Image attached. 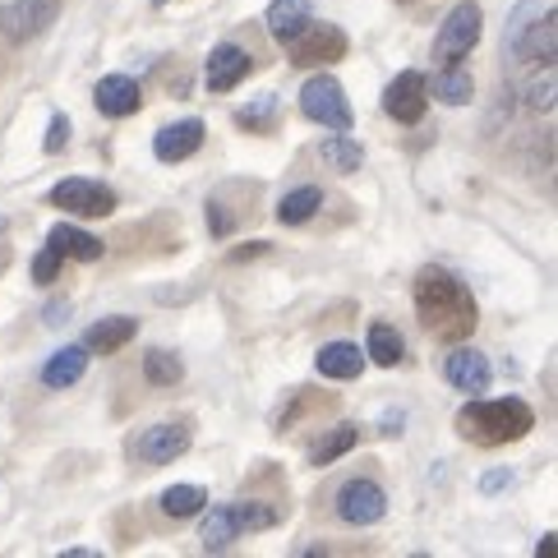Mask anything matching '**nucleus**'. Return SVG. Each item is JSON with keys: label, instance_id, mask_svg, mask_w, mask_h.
Instances as JSON below:
<instances>
[{"label": "nucleus", "instance_id": "obj_3", "mask_svg": "<svg viewBox=\"0 0 558 558\" xmlns=\"http://www.w3.org/2000/svg\"><path fill=\"white\" fill-rule=\"evenodd\" d=\"M277 522H282V512L272 504H254V498H245V504H217V508H208L204 526H198V541H204V549H227L231 541H241V535L272 531Z\"/></svg>", "mask_w": 558, "mask_h": 558}, {"label": "nucleus", "instance_id": "obj_6", "mask_svg": "<svg viewBox=\"0 0 558 558\" xmlns=\"http://www.w3.org/2000/svg\"><path fill=\"white\" fill-rule=\"evenodd\" d=\"M56 19H61V0H10V5L0 10V37L24 47L33 37H43Z\"/></svg>", "mask_w": 558, "mask_h": 558}, {"label": "nucleus", "instance_id": "obj_27", "mask_svg": "<svg viewBox=\"0 0 558 558\" xmlns=\"http://www.w3.org/2000/svg\"><path fill=\"white\" fill-rule=\"evenodd\" d=\"M355 438H361V429H355V425H337L328 438H324V444H314V466H328V462H337V457H342V452H351L355 448Z\"/></svg>", "mask_w": 558, "mask_h": 558}, {"label": "nucleus", "instance_id": "obj_13", "mask_svg": "<svg viewBox=\"0 0 558 558\" xmlns=\"http://www.w3.org/2000/svg\"><path fill=\"white\" fill-rule=\"evenodd\" d=\"M444 378L457 388V392H485L489 388V378H494V369H489V361H485V351H475V347H457L448 361H444Z\"/></svg>", "mask_w": 558, "mask_h": 558}, {"label": "nucleus", "instance_id": "obj_23", "mask_svg": "<svg viewBox=\"0 0 558 558\" xmlns=\"http://www.w3.org/2000/svg\"><path fill=\"white\" fill-rule=\"evenodd\" d=\"M369 361L374 365H384V369H392V365H402V355H407V342H402V332H397L392 324H374L369 328Z\"/></svg>", "mask_w": 558, "mask_h": 558}, {"label": "nucleus", "instance_id": "obj_33", "mask_svg": "<svg viewBox=\"0 0 558 558\" xmlns=\"http://www.w3.org/2000/svg\"><path fill=\"white\" fill-rule=\"evenodd\" d=\"M508 485H512V471H489L485 481H481L485 494H498V489H508Z\"/></svg>", "mask_w": 558, "mask_h": 558}, {"label": "nucleus", "instance_id": "obj_30", "mask_svg": "<svg viewBox=\"0 0 558 558\" xmlns=\"http://www.w3.org/2000/svg\"><path fill=\"white\" fill-rule=\"evenodd\" d=\"M526 107L531 111H554V65H545V78H535L526 88Z\"/></svg>", "mask_w": 558, "mask_h": 558}, {"label": "nucleus", "instance_id": "obj_19", "mask_svg": "<svg viewBox=\"0 0 558 558\" xmlns=\"http://www.w3.org/2000/svg\"><path fill=\"white\" fill-rule=\"evenodd\" d=\"M314 365H318V374H324V378H361L365 351L355 342H328V347H318Z\"/></svg>", "mask_w": 558, "mask_h": 558}, {"label": "nucleus", "instance_id": "obj_8", "mask_svg": "<svg viewBox=\"0 0 558 558\" xmlns=\"http://www.w3.org/2000/svg\"><path fill=\"white\" fill-rule=\"evenodd\" d=\"M130 452H134V462H144V466H171L175 457L190 452V425H185V421L148 425V429L130 444Z\"/></svg>", "mask_w": 558, "mask_h": 558}, {"label": "nucleus", "instance_id": "obj_24", "mask_svg": "<svg viewBox=\"0 0 558 558\" xmlns=\"http://www.w3.org/2000/svg\"><path fill=\"white\" fill-rule=\"evenodd\" d=\"M318 157H324V162H328L332 171L351 175V171H361L365 148L355 144V138H347V134H332V138H324V144H318Z\"/></svg>", "mask_w": 558, "mask_h": 558}, {"label": "nucleus", "instance_id": "obj_29", "mask_svg": "<svg viewBox=\"0 0 558 558\" xmlns=\"http://www.w3.org/2000/svg\"><path fill=\"white\" fill-rule=\"evenodd\" d=\"M272 111H277V97H272V93H264V97H258V102H254V107H245L241 116H235V121H241L245 130H268V121H272Z\"/></svg>", "mask_w": 558, "mask_h": 558}, {"label": "nucleus", "instance_id": "obj_21", "mask_svg": "<svg viewBox=\"0 0 558 558\" xmlns=\"http://www.w3.org/2000/svg\"><path fill=\"white\" fill-rule=\"evenodd\" d=\"M84 369H88V347H65L43 365V384L47 388H70V384L84 378Z\"/></svg>", "mask_w": 558, "mask_h": 558}, {"label": "nucleus", "instance_id": "obj_5", "mask_svg": "<svg viewBox=\"0 0 558 558\" xmlns=\"http://www.w3.org/2000/svg\"><path fill=\"white\" fill-rule=\"evenodd\" d=\"M301 111L310 116L314 125H324V130H337V134H347V130H351V102H347V88L337 84L332 74H314L310 84L301 88Z\"/></svg>", "mask_w": 558, "mask_h": 558}, {"label": "nucleus", "instance_id": "obj_28", "mask_svg": "<svg viewBox=\"0 0 558 558\" xmlns=\"http://www.w3.org/2000/svg\"><path fill=\"white\" fill-rule=\"evenodd\" d=\"M204 504H208V494L198 489V485H171V489L162 494V512H167V517H194Z\"/></svg>", "mask_w": 558, "mask_h": 558}, {"label": "nucleus", "instance_id": "obj_12", "mask_svg": "<svg viewBox=\"0 0 558 558\" xmlns=\"http://www.w3.org/2000/svg\"><path fill=\"white\" fill-rule=\"evenodd\" d=\"M287 47H291L295 65H332V61H342L347 56V33L337 24H314L310 19V28Z\"/></svg>", "mask_w": 558, "mask_h": 558}, {"label": "nucleus", "instance_id": "obj_18", "mask_svg": "<svg viewBox=\"0 0 558 558\" xmlns=\"http://www.w3.org/2000/svg\"><path fill=\"white\" fill-rule=\"evenodd\" d=\"M134 332H138V318L111 314V318H97V324L88 328L84 347H88V351H97V355H111V351H121L125 342H134Z\"/></svg>", "mask_w": 558, "mask_h": 558}, {"label": "nucleus", "instance_id": "obj_16", "mask_svg": "<svg viewBox=\"0 0 558 558\" xmlns=\"http://www.w3.org/2000/svg\"><path fill=\"white\" fill-rule=\"evenodd\" d=\"M198 148H204V125H198V121L162 125V130H157V138H153L157 162H185V157H194Z\"/></svg>", "mask_w": 558, "mask_h": 558}, {"label": "nucleus", "instance_id": "obj_17", "mask_svg": "<svg viewBox=\"0 0 558 558\" xmlns=\"http://www.w3.org/2000/svg\"><path fill=\"white\" fill-rule=\"evenodd\" d=\"M310 19H314L310 0H272L268 14H264V24H268V33L277 37V43H295V37L310 28Z\"/></svg>", "mask_w": 558, "mask_h": 558}, {"label": "nucleus", "instance_id": "obj_9", "mask_svg": "<svg viewBox=\"0 0 558 558\" xmlns=\"http://www.w3.org/2000/svg\"><path fill=\"white\" fill-rule=\"evenodd\" d=\"M429 107V78L421 70H402L392 78V84L384 88V111L392 116V121L402 125H421V116Z\"/></svg>", "mask_w": 558, "mask_h": 558}, {"label": "nucleus", "instance_id": "obj_22", "mask_svg": "<svg viewBox=\"0 0 558 558\" xmlns=\"http://www.w3.org/2000/svg\"><path fill=\"white\" fill-rule=\"evenodd\" d=\"M434 97H438V102H444V107H462V102H471V93H475V78H471V70L466 65H444V70H438L434 74Z\"/></svg>", "mask_w": 558, "mask_h": 558}, {"label": "nucleus", "instance_id": "obj_25", "mask_svg": "<svg viewBox=\"0 0 558 558\" xmlns=\"http://www.w3.org/2000/svg\"><path fill=\"white\" fill-rule=\"evenodd\" d=\"M144 378L153 388H171V384H181L185 378V365H181V355L167 351V347H153L144 355Z\"/></svg>", "mask_w": 558, "mask_h": 558}, {"label": "nucleus", "instance_id": "obj_2", "mask_svg": "<svg viewBox=\"0 0 558 558\" xmlns=\"http://www.w3.org/2000/svg\"><path fill=\"white\" fill-rule=\"evenodd\" d=\"M535 429V411L522 402V397H504V402H466L457 411V434L471 438L481 448H498V444H517Z\"/></svg>", "mask_w": 558, "mask_h": 558}, {"label": "nucleus", "instance_id": "obj_14", "mask_svg": "<svg viewBox=\"0 0 558 558\" xmlns=\"http://www.w3.org/2000/svg\"><path fill=\"white\" fill-rule=\"evenodd\" d=\"M93 102L102 116H111V121H125V116H134L144 107V93H138V84L130 74H107V78H97Z\"/></svg>", "mask_w": 558, "mask_h": 558}, {"label": "nucleus", "instance_id": "obj_26", "mask_svg": "<svg viewBox=\"0 0 558 558\" xmlns=\"http://www.w3.org/2000/svg\"><path fill=\"white\" fill-rule=\"evenodd\" d=\"M318 208H324V194H318V185H301V190H291L282 204H277V217H282L287 227H301V222H310Z\"/></svg>", "mask_w": 558, "mask_h": 558}, {"label": "nucleus", "instance_id": "obj_7", "mask_svg": "<svg viewBox=\"0 0 558 558\" xmlns=\"http://www.w3.org/2000/svg\"><path fill=\"white\" fill-rule=\"evenodd\" d=\"M512 56L517 61H531V65H554V56H558V14L545 10V19H531L526 24V14H517V24H512Z\"/></svg>", "mask_w": 558, "mask_h": 558}, {"label": "nucleus", "instance_id": "obj_34", "mask_svg": "<svg viewBox=\"0 0 558 558\" xmlns=\"http://www.w3.org/2000/svg\"><path fill=\"white\" fill-rule=\"evenodd\" d=\"M397 5H415V0H397Z\"/></svg>", "mask_w": 558, "mask_h": 558}, {"label": "nucleus", "instance_id": "obj_11", "mask_svg": "<svg viewBox=\"0 0 558 558\" xmlns=\"http://www.w3.org/2000/svg\"><path fill=\"white\" fill-rule=\"evenodd\" d=\"M51 204L70 217H107L116 213V190L97 181H61L51 190Z\"/></svg>", "mask_w": 558, "mask_h": 558}, {"label": "nucleus", "instance_id": "obj_4", "mask_svg": "<svg viewBox=\"0 0 558 558\" xmlns=\"http://www.w3.org/2000/svg\"><path fill=\"white\" fill-rule=\"evenodd\" d=\"M481 28H485V14L475 0H462V5H452L444 28L434 37V61L438 65H452V61H466V51L481 43Z\"/></svg>", "mask_w": 558, "mask_h": 558}, {"label": "nucleus", "instance_id": "obj_31", "mask_svg": "<svg viewBox=\"0 0 558 558\" xmlns=\"http://www.w3.org/2000/svg\"><path fill=\"white\" fill-rule=\"evenodd\" d=\"M61 264H65V258H61V254H56V250L47 245L43 254H37V258H33V277H37V282H43V287H47V282H56V272H61Z\"/></svg>", "mask_w": 558, "mask_h": 558}, {"label": "nucleus", "instance_id": "obj_1", "mask_svg": "<svg viewBox=\"0 0 558 558\" xmlns=\"http://www.w3.org/2000/svg\"><path fill=\"white\" fill-rule=\"evenodd\" d=\"M415 310H421V324L438 342H466L475 332V301L466 282H457L444 268H425L415 277Z\"/></svg>", "mask_w": 558, "mask_h": 558}, {"label": "nucleus", "instance_id": "obj_15", "mask_svg": "<svg viewBox=\"0 0 558 558\" xmlns=\"http://www.w3.org/2000/svg\"><path fill=\"white\" fill-rule=\"evenodd\" d=\"M245 74H250V51H245V47H235V43H222V47L208 56L204 84H208V93H231Z\"/></svg>", "mask_w": 558, "mask_h": 558}, {"label": "nucleus", "instance_id": "obj_32", "mask_svg": "<svg viewBox=\"0 0 558 558\" xmlns=\"http://www.w3.org/2000/svg\"><path fill=\"white\" fill-rule=\"evenodd\" d=\"M70 144V116H51V130H47V153H61Z\"/></svg>", "mask_w": 558, "mask_h": 558}, {"label": "nucleus", "instance_id": "obj_20", "mask_svg": "<svg viewBox=\"0 0 558 558\" xmlns=\"http://www.w3.org/2000/svg\"><path fill=\"white\" fill-rule=\"evenodd\" d=\"M47 245L61 254V258H78V264H93V258H102V241L97 235H88V231H78V227H70V222H61V227H51V235H47Z\"/></svg>", "mask_w": 558, "mask_h": 558}, {"label": "nucleus", "instance_id": "obj_35", "mask_svg": "<svg viewBox=\"0 0 558 558\" xmlns=\"http://www.w3.org/2000/svg\"><path fill=\"white\" fill-rule=\"evenodd\" d=\"M157 5H171V0H157Z\"/></svg>", "mask_w": 558, "mask_h": 558}, {"label": "nucleus", "instance_id": "obj_10", "mask_svg": "<svg viewBox=\"0 0 558 558\" xmlns=\"http://www.w3.org/2000/svg\"><path fill=\"white\" fill-rule=\"evenodd\" d=\"M337 517L347 526H374L388 517V494L374 481H347L342 494H337Z\"/></svg>", "mask_w": 558, "mask_h": 558}]
</instances>
